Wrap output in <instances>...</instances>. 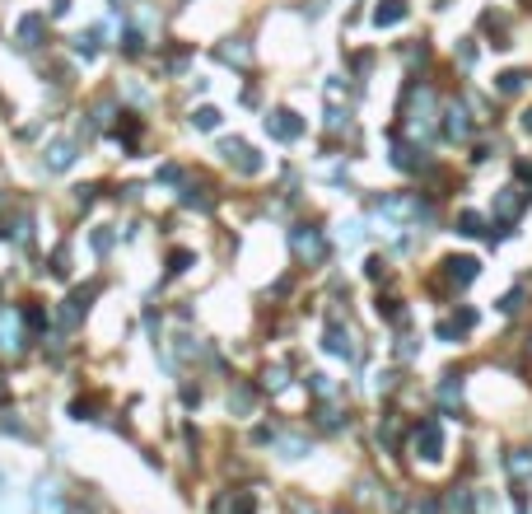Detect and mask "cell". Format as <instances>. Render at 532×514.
Returning <instances> with one entry per match:
<instances>
[{
	"instance_id": "obj_1",
	"label": "cell",
	"mask_w": 532,
	"mask_h": 514,
	"mask_svg": "<svg viewBox=\"0 0 532 514\" xmlns=\"http://www.w3.org/2000/svg\"><path fill=\"white\" fill-rule=\"evenodd\" d=\"M416 454H421V459H439V454H443L439 421H425V425H416Z\"/></svg>"
},
{
	"instance_id": "obj_2",
	"label": "cell",
	"mask_w": 532,
	"mask_h": 514,
	"mask_svg": "<svg viewBox=\"0 0 532 514\" xmlns=\"http://www.w3.org/2000/svg\"><path fill=\"white\" fill-rule=\"evenodd\" d=\"M443 267H448V280H453V285H467V280L477 276V262H472V257H448Z\"/></svg>"
},
{
	"instance_id": "obj_3",
	"label": "cell",
	"mask_w": 532,
	"mask_h": 514,
	"mask_svg": "<svg viewBox=\"0 0 532 514\" xmlns=\"http://www.w3.org/2000/svg\"><path fill=\"white\" fill-rule=\"evenodd\" d=\"M401 14H406V5H401V0H383V5H378V14H374V23H383V28H388V23H397Z\"/></svg>"
},
{
	"instance_id": "obj_4",
	"label": "cell",
	"mask_w": 532,
	"mask_h": 514,
	"mask_svg": "<svg viewBox=\"0 0 532 514\" xmlns=\"http://www.w3.org/2000/svg\"><path fill=\"white\" fill-rule=\"evenodd\" d=\"M523 202H528V197H523L519 187H509L504 197H499V215H519V211H523Z\"/></svg>"
},
{
	"instance_id": "obj_5",
	"label": "cell",
	"mask_w": 532,
	"mask_h": 514,
	"mask_svg": "<svg viewBox=\"0 0 532 514\" xmlns=\"http://www.w3.org/2000/svg\"><path fill=\"white\" fill-rule=\"evenodd\" d=\"M271 131H276V136H289V141H294V136H299V122H294V112H280L276 122H271Z\"/></svg>"
},
{
	"instance_id": "obj_6",
	"label": "cell",
	"mask_w": 532,
	"mask_h": 514,
	"mask_svg": "<svg viewBox=\"0 0 532 514\" xmlns=\"http://www.w3.org/2000/svg\"><path fill=\"white\" fill-rule=\"evenodd\" d=\"M523 80H528L523 70H504V75H499V94H519V89H523Z\"/></svg>"
},
{
	"instance_id": "obj_7",
	"label": "cell",
	"mask_w": 532,
	"mask_h": 514,
	"mask_svg": "<svg viewBox=\"0 0 532 514\" xmlns=\"http://www.w3.org/2000/svg\"><path fill=\"white\" fill-rule=\"evenodd\" d=\"M448 136H467V112L458 108V103L448 108Z\"/></svg>"
},
{
	"instance_id": "obj_8",
	"label": "cell",
	"mask_w": 532,
	"mask_h": 514,
	"mask_svg": "<svg viewBox=\"0 0 532 514\" xmlns=\"http://www.w3.org/2000/svg\"><path fill=\"white\" fill-rule=\"evenodd\" d=\"M196 126H201V131H211V126H220V112H215V108H201V112H196Z\"/></svg>"
},
{
	"instance_id": "obj_9",
	"label": "cell",
	"mask_w": 532,
	"mask_h": 514,
	"mask_svg": "<svg viewBox=\"0 0 532 514\" xmlns=\"http://www.w3.org/2000/svg\"><path fill=\"white\" fill-rule=\"evenodd\" d=\"M458 229H462V234H481V215H462Z\"/></svg>"
},
{
	"instance_id": "obj_10",
	"label": "cell",
	"mask_w": 532,
	"mask_h": 514,
	"mask_svg": "<svg viewBox=\"0 0 532 514\" xmlns=\"http://www.w3.org/2000/svg\"><path fill=\"white\" fill-rule=\"evenodd\" d=\"M509 468H514V472H532V454H514Z\"/></svg>"
},
{
	"instance_id": "obj_11",
	"label": "cell",
	"mask_w": 532,
	"mask_h": 514,
	"mask_svg": "<svg viewBox=\"0 0 532 514\" xmlns=\"http://www.w3.org/2000/svg\"><path fill=\"white\" fill-rule=\"evenodd\" d=\"M523 131H532V108H528V112H523Z\"/></svg>"
}]
</instances>
